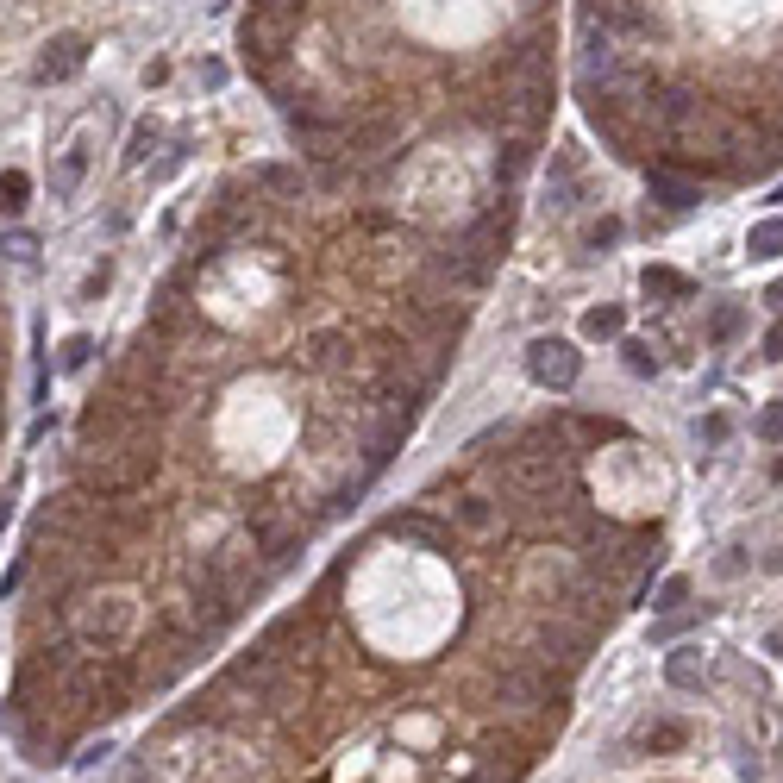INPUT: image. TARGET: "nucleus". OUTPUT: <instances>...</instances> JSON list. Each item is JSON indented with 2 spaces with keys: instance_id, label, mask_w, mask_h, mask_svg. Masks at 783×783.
Wrapping results in <instances>:
<instances>
[{
  "instance_id": "nucleus-20",
  "label": "nucleus",
  "mask_w": 783,
  "mask_h": 783,
  "mask_svg": "<svg viewBox=\"0 0 783 783\" xmlns=\"http://www.w3.org/2000/svg\"><path fill=\"white\" fill-rule=\"evenodd\" d=\"M621 351H627V370H633V376H658V351H652V345H639V339H627Z\"/></svg>"
},
{
  "instance_id": "nucleus-12",
  "label": "nucleus",
  "mask_w": 783,
  "mask_h": 783,
  "mask_svg": "<svg viewBox=\"0 0 783 783\" xmlns=\"http://www.w3.org/2000/svg\"><path fill=\"white\" fill-rule=\"evenodd\" d=\"M621 332H627V307L621 301H602V307H589V314H583V339H621Z\"/></svg>"
},
{
  "instance_id": "nucleus-3",
  "label": "nucleus",
  "mask_w": 783,
  "mask_h": 783,
  "mask_svg": "<svg viewBox=\"0 0 783 783\" xmlns=\"http://www.w3.org/2000/svg\"><path fill=\"white\" fill-rule=\"evenodd\" d=\"M389 533H395V539H414V545H426V552H445V558L458 552V527H452V520H433L426 508L389 514Z\"/></svg>"
},
{
  "instance_id": "nucleus-18",
  "label": "nucleus",
  "mask_w": 783,
  "mask_h": 783,
  "mask_svg": "<svg viewBox=\"0 0 783 783\" xmlns=\"http://www.w3.org/2000/svg\"><path fill=\"white\" fill-rule=\"evenodd\" d=\"M614 245H621V220H614V213L583 226V251H614Z\"/></svg>"
},
{
  "instance_id": "nucleus-24",
  "label": "nucleus",
  "mask_w": 783,
  "mask_h": 783,
  "mask_svg": "<svg viewBox=\"0 0 783 783\" xmlns=\"http://www.w3.org/2000/svg\"><path fill=\"white\" fill-rule=\"evenodd\" d=\"M107 282H113V264L101 257V264L88 270V282H82V301H101V295H107Z\"/></svg>"
},
{
  "instance_id": "nucleus-13",
  "label": "nucleus",
  "mask_w": 783,
  "mask_h": 783,
  "mask_svg": "<svg viewBox=\"0 0 783 783\" xmlns=\"http://www.w3.org/2000/svg\"><path fill=\"white\" fill-rule=\"evenodd\" d=\"M746 257H758V264L783 257V213H771V220H758V226L746 232Z\"/></svg>"
},
{
  "instance_id": "nucleus-1",
  "label": "nucleus",
  "mask_w": 783,
  "mask_h": 783,
  "mask_svg": "<svg viewBox=\"0 0 783 783\" xmlns=\"http://www.w3.org/2000/svg\"><path fill=\"white\" fill-rule=\"evenodd\" d=\"M527 376L539 389H552V395H571L577 376H583V351L571 339H558V332H539V339L527 345Z\"/></svg>"
},
{
  "instance_id": "nucleus-16",
  "label": "nucleus",
  "mask_w": 783,
  "mask_h": 783,
  "mask_svg": "<svg viewBox=\"0 0 783 783\" xmlns=\"http://www.w3.org/2000/svg\"><path fill=\"white\" fill-rule=\"evenodd\" d=\"M94 351H101V345H94L88 332H69V339L57 345V370H69V376H76V370H88V364H94Z\"/></svg>"
},
{
  "instance_id": "nucleus-7",
  "label": "nucleus",
  "mask_w": 783,
  "mask_h": 783,
  "mask_svg": "<svg viewBox=\"0 0 783 783\" xmlns=\"http://www.w3.org/2000/svg\"><path fill=\"white\" fill-rule=\"evenodd\" d=\"M533 157H539V138H502V151H495V188H520V176L533 170Z\"/></svg>"
},
{
  "instance_id": "nucleus-2",
  "label": "nucleus",
  "mask_w": 783,
  "mask_h": 783,
  "mask_svg": "<svg viewBox=\"0 0 783 783\" xmlns=\"http://www.w3.org/2000/svg\"><path fill=\"white\" fill-rule=\"evenodd\" d=\"M82 69H88V32H57V38L38 44L32 82H38V88H63V82H76Z\"/></svg>"
},
{
  "instance_id": "nucleus-4",
  "label": "nucleus",
  "mask_w": 783,
  "mask_h": 783,
  "mask_svg": "<svg viewBox=\"0 0 783 783\" xmlns=\"http://www.w3.org/2000/svg\"><path fill=\"white\" fill-rule=\"evenodd\" d=\"M646 188H652V201H658L664 213H690V207L702 201V182L683 176V170H671V163H652V170H646Z\"/></svg>"
},
{
  "instance_id": "nucleus-22",
  "label": "nucleus",
  "mask_w": 783,
  "mask_h": 783,
  "mask_svg": "<svg viewBox=\"0 0 783 783\" xmlns=\"http://www.w3.org/2000/svg\"><path fill=\"white\" fill-rule=\"evenodd\" d=\"M195 82H201L207 94H220V88H226V63H220V57H201V63H195Z\"/></svg>"
},
{
  "instance_id": "nucleus-15",
  "label": "nucleus",
  "mask_w": 783,
  "mask_h": 783,
  "mask_svg": "<svg viewBox=\"0 0 783 783\" xmlns=\"http://www.w3.org/2000/svg\"><path fill=\"white\" fill-rule=\"evenodd\" d=\"M26 201H32V176H26V170H0V213H7V220H19V213H26Z\"/></svg>"
},
{
  "instance_id": "nucleus-21",
  "label": "nucleus",
  "mask_w": 783,
  "mask_h": 783,
  "mask_svg": "<svg viewBox=\"0 0 783 783\" xmlns=\"http://www.w3.org/2000/svg\"><path fill=\"white\" fill-rule=\"evenodd\" d=\"M0 257H13V264H32V257H38V239H32V232H7V239H0Z\"/></svg>"
},
{
  "instance_id": "nucleus-9",
  "label": "nucleus",
  "mask_w": 783,
  "mask_h": 783,
  "mask_svg": "<svg viewBox=\"0 0 783 783\" xmlns=\"http://www.w3.org/2000/svg\"><path fill=\"white\" fill-rule=\"evenodd\" d=\"M639 289H646L652 301H690V295H696V282L683 276V270H671V264H646Z\"/></svg>"
},
{
  "instance_id": "nucleus-26",
  "label": "nucleus",
  "mask_w": 783,
  "mask_h": 783,
  "mask_svg": "<svg viewBox=\"0 0 783 783\" xmlns=\"http://www.w3.org/2000/svg\"><path fill=\"white\" fill-rule=\"evenodd\" d=\"M765 358H771V364H783V320L765 332Z\"/></svg>"
},
{
  "instance_id": "nucleus-27",
  "label": "nucleus",
  "mask_w": 783,
  "mask_h": 783,
  "mask_svg": "<svg viewBox=\"0 0 783 783\" xmlns=\"http://www.w3.org/2000/svg\"><path fill=\"white\" fill-rule=\"evenodd\" d=\"M163 82H170V63H163V57L145 63V88H163Z\"/></svg>"
},
{
  "instance_id": "nucleus-10",
  "label": "nucleus",
  "mask_w": 783,
  "mask_h": 783,
  "mask_svg": "<svg viewBox=\"0 0 783 783\" xmlns=\"http://www.w3.org/2000/svg\"><path fill=\"white\" fill-rule=\"evenodd\" d=\"M664 677H671V690H702V683H708L702 652H696V646H677L671 658H664Z\"/></svg>"
},
{
  "instance_id": "nucleus-23",
  "label": "nucleus",
  "mask_w": 783,
  "mask_h": 783,
  "mask_svg": "<svg viewBox=\"0 0 783 783\" xmlns=\"http://www.w3.org/2000/svg\"><path fill=\"white\" fill-rule=\"evenodd\" d=\"M758 439H765V445H783V401H771V408L758 414Z\"/></svg>"
},
{
  "instance_id": "nucleus-11",
  "label": "nucleus",
  "mask_w": 783,
  "mask_h": 783,
  "mask_svg": "<svg viewBox=\"0 0 783 783\" xmlns=\"http://www.w3.org/2000/svg\"><path fill=\"white\" fill-rule=\"evenodd\" d=\"M633 746L639 752H683V746H690V727H683V721H646Z\"/></svg>"
},
{
  "instance_id": "nucleus-14",
  "label": "nucleus",
  "mask_w": 783,
  "mask_h": 783,
  "mask_svg": "<svg viewBox=\"0 0 783 783\" xmlns=\"http://www.w3.org/2000/svg\"><path fill=\"white\" fill-rule=\"evenodd\" d=\"M746 326V307L740 301H715V314H708V345H733Z\"/></svg>"
},
{
  "instance_id": "nucleus-8",
  "label": "nucleus",
  "mask_w": 783,
  "mask_h": 783,
  "mask_svg": "<svg viewBox=\"0 0 783 783\" xmlns=\"http://www.w3.org/2000/svg\"><path fill=\"white\" fill-rule=\"evenodd\" d=\"M251 188H264V195H282V201H301L307 176L295 170V163H257V170H251Z\"/></svg>"
},
{
  "instance_id": "nucleus-29",
  "label": "nucleus",
  "mask_w": 783,
  "mask_h": 783,
  "mask_svg": "<svg viewBox=\"0 0 783 783\" xmlns=\"http://www.w3.org/2000/svg\"><path fill=\"white\" fill-rule=\"evenodd\" d=\"M771 477H777V483H783V458H777V464H771Z\"/></svg>"
},
{
  "instance_id": "nucleus-6",
  "label": "nucleus",
  "mask_w": 783,
  "mask_h": 783,
  "mask_svg": "<svg viewBox=\"0 0 783 783\" xmlns=\"http://www.w3.org/2000/svg\"><path fill=\"white\" fill-rule=\"evenodd\" d=\"M88 138H76V145H69V151H57V163H51V201H69V195H76V188L88 182Z\"/></svg>"
},
{
  "instance_id": "nucleus-17",
  "label": "nucleus",
  "mask_w": 783,
  "mask_h": 783,
  "mask_svg": "<svg viewBox=\"0 0 783 783\" xmlns=\"http://www.w3.org/2000/svg\"><path fill=\"white\" fill-rule=\"evenodd\" d=\"M157 145H163V126H157V120H138L132 138H126V170H138V163H145Z\"/></svg>"
},
{
  "instance_id": "nucleus-19",
  "label": "nucleus",
  "mask_w": 783,
  "mask_h": 783,
  "mask_svg": "<svg viewBox=\"0 0 783 783\" xmlns=\"http://www.w3.org/2000/svg\"><path fill=\"white\" fill-rule=\"evenodd\" d=\"M683 602H690V577H664V589L652 596V608H658V614H677Z\"/></svg>"
},
{
  "instance_id": "nucleus-28",
  "label": "nucleus",
  "mask_w": 783,
  "mask_h": 783,
  "mask_svg": "<svg viewBox=\"0 0 783 783\" xmlns=\"http://www.w3.org/2000/svg\"><path fill=\"white\" fill-rule=\"evenodd\" d=\"M765 301H771V307H777V314H783V276H777V282H771V289H765Z\"/></svg>"
},
{
  "instance_id": "nucleus-5",
  "label": "nucleus",
  "mask_w": 783,
  "mask_h": 783,
  "mask_svg": "<svg viewBox=\"0 0 783 783\" xmlns=\"http://www.w3.org/2000/svg\"><path fill=\"white\" fill-rule=\"evenodd\" d=\"M452 527H464V533H495L502 527V502H495V495H483V489H470V495H458L452 502Z\"/></svg>"
},
{
  "instance_id": "nucleus-25",
  "label": "nucleus",
  "mask_w": 783,
  "mask_h": 783,
  "mask_svg": "<svg viewBox=\"0 0 783 783\" xmlns=\"http://www.w3.org/2000/svg\"><path fill=\"white\" fill-rule=\"evenodd\" d=\"M727 439V414H708L702 420V445H721Z\"/></svg>"
}]
</instances>
